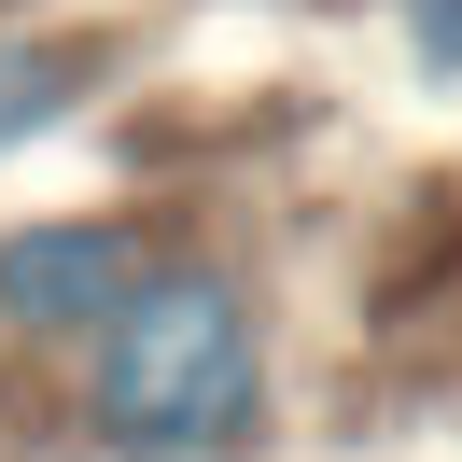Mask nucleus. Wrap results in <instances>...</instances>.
Wrapping results in <instances>:
<instances>
[{"instance_id": "obj_1", "label": "nucleus", "mask_w": 462, "mask_h": 462, "mask_svg": "<svg viewBox=\"0 0 462 462\" xmlns=\"http://www.w3.org/2000/svg\"><path fill=\"white\" fill-rule=\"evenodd\" d=\"M266 406V350H253V309L225 281H141L113 322H98V434L126 462H210L238 448Z\"/></svg>"}, {"instance_id": "obj_2", "label": "nucleus", "mask_w": 462, "mask_h": 462, "mask_svg": "<svg viewBox=\"0 0 462 462\" xmlns=\"http://www.w3.org/2000/svg\"><path fill=\"white\" fill-rule=\"evenodd\" d=\"M141 281L154 266H141L126 225H29V238H0V309L29 322V337H98Z\"/></svg>"}, {"instance_id": "obj_3", "label": "nucleus", "mask_w": 462, "mask_h": 462, "mask_svg": "<svg viewBox=\"0 0 462 462\" xmlns=\"http://www.w3.org/2000/svg\"><path fill=\"white\" fill-rule=\"evenodd\" d=\"M70 85H85V57H57V42H0V141L57 126V113H70Z\"/></svg>"}, {"instance_id": "obj_4", "label": "nucleus", "mask_w": 462, "mask_h": 462, "mask_svg": "<svg viewBox=\"0 0 462 462\" xmlns=\"http://www.w3.org/2000/svg\"><path fill=\"white\" fill-rule=\"evenodd\" d=\"M406 42H420L434 70H462V0H406Z\"/></svg>"}]
</instances>
